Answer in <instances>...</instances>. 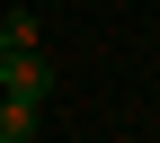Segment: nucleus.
Here are the masks:
<instances>
[{"label":"nucleus","instance_id":"f257e3e1","mask_svg":"<svg viewBox=\"0 0 160 143\" xmlns=\"http://www.w3.org/2000/svg\"><path fill=\"white\" fill-rule=\"evenodd\" d=\"M0 90H9L18 107H45V90H53V80H45V54H9V72H0Z\"/></svg>","mask_w":160,"mask_h":143},{"label":"nucleus","instance_id":"f03ea898","mask_svg":"<svg viewBox=\"0 0 160 143\" xmlns=\"http://www.w3.org/2000/svg\"><path fill=\"white\" fill-rule=\"evenodd\" d=\"M0 143H36V107L9 98V107H0Z\"/></svg>","mask_w":160,"mask_h":143},{"label":"nucleus","instance_id":"7ed1b4c3","mask_svg":"<svg viewBox=\"0 0 160 143\" xmlns=\"http://www.w3.org/2000/svg\"><path fill=\"white\" fill-rule=\"evenodd\" d=\"M9 54H18V45H9V27H0V72H9Z\"/></svg>","mask_w":160,"mask_h":143}]
</instances>
